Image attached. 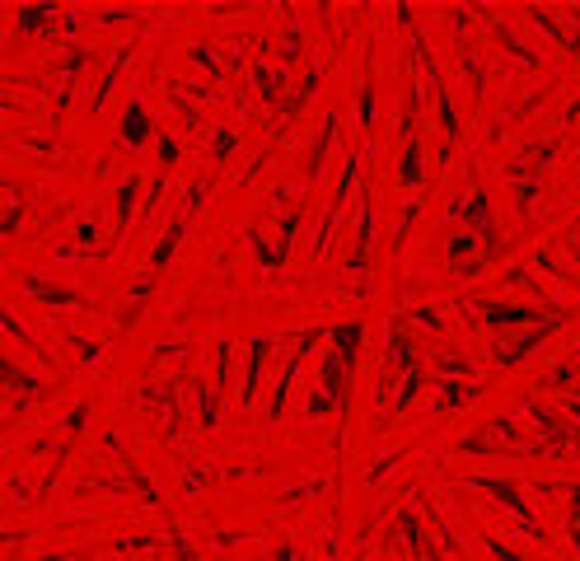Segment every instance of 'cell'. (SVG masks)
Listing matches in <instances>:
<instances>
[{
	"label": "cell",
	"instance_id": "cell-1",
	"mask_svg": "<svg viewBox=\"0 0 580 561\" xmlns=\"http://www.w3.org/2000/svg\"><path fill=\"white\" fill-rule=\"evenodd\" d=\"M557 314H567V309H529V304H486V299H477L473 304V318L477 323H486V327H510V333H515V327H529L533 318H557Z\"/></svg>",
	"mask_w": 580,
	"mask_h": 561
},
{
	"label": "cell",
	"instance_id": "cell-2",
	"mask_svg": "<svg viewBox=\"0 0 580 561\" xmlns=\"http://www.w3.org/2000/svg\"><path fill=\"white\" fill-rule=\"evenodd\" d=\"M562 323H567V314H562V318H548V323H539V327H529V333H510V337H496V342H492V361H496L501 370L520 365V361L529 356V351L539 346L548 333H557V327H562Z\"/></svg>",
	"mask_w": 580,
	"mask_h": 561
},
{
	"label": "cell",
	"instance_id": "cell-3",
	"mask_svg": "<svg viewBox=\"0 0 580 561\" xmlns=\"http://www.w3.org/2000/svg\"><path fill=\"white\" fill-rule=\"evenodd\" d=\"M267 351H272V337H258V342L248 346V365H244V388H239V403H244V407H253V397H258V379H263Z\"/></svg>",
	"mask_w": 580,
	"mask_h": 561
},
{
	"label": "cell",
	"instance_id": "cell-4",
	"mask_svg": "<svg viewBox=\"0 0 580 561\" xmlns=\"http://www.w3.org/2000/svg\"><path fill=\"white\" fill-rule=\"evenodd\" d=\"M370 234H375V201L361 197V216H356V248H352V272L370 263Z\"/></svg>",
	"mask_w": 580,
	"mask_h": 561
},
{
	"label": "cell",
	"instance_id": "cell-5",
	"mask_svg": "<svg viewBox=\"0 0 580 561\" xmlns=\"http://www.w3.org/2000/svg\"><path fill=\"white\" fill-rule=\"evenodd\" d=\"M482 491H492V496L510 510V514H520V520L529 524V529H539V520H533V510H529V501L520 496V486H510V482H482Z\"/></svg>",
	"mask_w": 580,
	"mask_h": 561
},
{
	"label": "cell",
	"instance_id": "cell-6",
	"mask_svg": "<svg viewBox=\"0 0 580 561\" xmlns=\"http://www.w3.org/2000/svg\"><path fill=\"white\" fill-rule=\"evenodd\" d=\"M440 393L445 397H435V412H454V407H468L482 397V384H440Z\"/></svg>",
	"mask_w": 580,
	"mask_h": 561
},
{
	"label": "cell",
	"instance_id": "cell-7",
	"mask_svg": "<svg viewBox=\"0 0 580 561\" xmlns=\"http://www.w3.org/2000/svg\"><path fill=\"white\" fill-rule=\"evenodd\" d=\"M122 140H127V146H146V140H150V117H146L141 103L127 108V117H122Z\"/></svg>",
	"mask_w": 580,
	"mask_h": 561
},
{
	"label": "cell",
	"instance_id": "cell-8",
	"mask_svg": "<svg viewBox=\"0 0 580 561\" xmlns=\"http://www.w3.org/2000/svg\"><path fill=\"white\" fill-rule=\"evenodd\" d=\"M183 234H188V220H174V225H169V234H165V244H159V248L150 253V267H165V263H169L174 248L183 244Z\"/></svg>",
	"mask_w": 580,
	"mask_h": 561
},
{
	"label": "cell",
	"instance_id": "cell-9",
	"mask_svg": "<svg viewBox=\"0 0 580 561\" xmlns=\"http://www.w3.org/2000/svg\"><path fill=\"white\" fill-rule=\"evenodd\" d=\"M48 19H52V5H38V10H19V29H24V33H38V29H48Z\"/></svg>",
	"mask_w": 580,
	"mask_h": 561
},
{
	"label": "cell",
	"instance_id": "cell-10",
	"mask_svg": "<svg viewBox=\"0 0 580 561\" xmlns=\"http://www.w3.org/2000/svg\"><path fill=\"white\" fill-rule=\"evenodd\" d=\"M229 150H235V131H220V136L211 140V164H220Z\"/></svg>",
	"mask_w": 580,
	"mask_h": 561
},
{
	"label": "cell",
	"instance_id": "cell-11",
	"mask_svg": "<svg viewBox=\"0 0 580 561\" xmlns=\"http://www.w3.org/2000/svg\"><path fill=\"white\" fill-rule=\"evenodd\" d=\"M571 538H576V552H580V486H571Z\"/></svg>",
	"mask_w": 580,
	"mask_h": 561
},
{
	"label": "cell",
	"instance_id": "cell-12",
	"mask_svg": "<svg viewBox=\"0 0 580 561\" xmlns=\"http://www.w3.org/2000/svg\"><path fill=\"white\" fill-rule=\"evenodd\" d=\"M159 155H165V164H174L178 159V146H174V140L165 136V140H159Z\"/></svg>",
	"mask_w": 580,
	"mask_h": 561
},
{
	"label": "cell",
	"instance_id": "cell-13",
	"mask_svg": "<svg viewBox=\"0 0 580 561\" xmlns=\"http://www.w3.org/2000/svg\"><path fill=\"white\" fill-rule=\"evenodd\" d=\"M567 407H571V416L580 421V397H571V403H567Z\"/></svg>",
	"mask_w": 580,
	"mask_h": 561
},
{
	"label": "cell",
	"instance_id": "cell-14",
	"mask_svg": "<svg viewBox=\"0 0 580 561\" xmlns=\"http://www.w3.org/2000/svg\"><path fill=\"white\" fill-rule=\"evenodd\" d=\"M576 361H580V351H576Z\"/></svg>",
	"mask_w": 580,
	"mask_h": 561
}]
</instances>
